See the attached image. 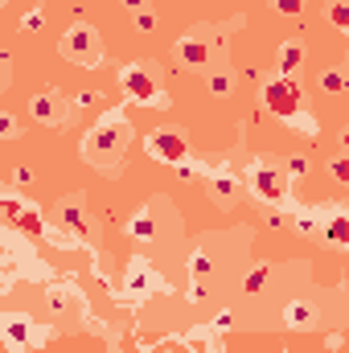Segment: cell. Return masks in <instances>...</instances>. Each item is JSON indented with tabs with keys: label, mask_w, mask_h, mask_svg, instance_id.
I'll use <instances>...</instances> for the list:
<instances>
[{
	"label": "cell",
	"mask_w": 349,
	"mask_h": 353,
	"mask_svg": "<svg viewBox=\"0 0 349 353\" xmlns=\"http://www.w3.org/2000/svg\"><path fill=\"white\" fill-rule=\"evenodd\" d=\"M321 90H333V94H349V66L346 70H321Z\"/></svg>",
	"instance_id": "obj_23"
},
{
	"label": "cell",
	"mask_w": 349,
	"mask_h": 353,
	"mask_svg": "<svg viewBox=\"0 0 349 353\" xmlns=\"http://www.w3.org/2000/svg\"><path fill=\"white\" fill-rule=\"evenodd\" d=\"M214 271H218V267H214V255H210V243H201V247L189 255V275H193V283H197V279H210Z\"/></svg>",
	"instance_id": "obj_22"
},
{
	"label": "cell",
	"mask_w": 349,
	"mask_h": 353,
	"mask_svg": "<svg viewBox=\"0 0 349 353\" xmlns=\"http://www.w3.org/2000/svg\"><path fill=\"white\" fill-rule=\"evenodd\" d=\"M321 243L333 247V251H349V205H325Z\"/></svg>",
	"instance_id": "obj_16"
},
{
	"label": "cell",
	"mask_w": 349,
	"mask_h": 353,
	"mask_svg": "<svg viewBox=\"0 0 349 353\" xmlns=\"http://www.w3.org/2000/svg\"><path fill=\"white\" fill-rule=\"evenodd\" d=\"M12 181H17V185H29V181H33V173L21 165V169H12Z\"/></svg>",
	"instance_id": "obj_33"
},
{
	"label": "cell",
	"mask_w": 349,
	"mask_h": 353,
	"mask_svg": "<svg viewBox=\"0 0 349 353\" xmlns=\"http://www.w3.org/2000/svg\"><path fill=\"white\" fill-rule=\"evenodd\" d=\"M341 148H346V157H349V128L341 132Z\"/></svg>",
	"instance_id": "obj_35"
},
{
	"label": "cell",
	"mask_w": 349,
	"mask_h": 353,
	"mask_svg": "<svg viewBox=\"0 0 349 353\" xmlns=\"http://www.w3.org/2000/svg\"><path fill=\"white\" fill-rule=\"evenodd\" d=\"M8 87H12V58L4 54L0 58V90H8Z\"/></svg>",
	"instance_id": "obj_30"
},
{
	"label": "cell",
	"mask_w": 349,
	"mask_h": 353,
	"mask_svg": "<svg viewBox=\"0 0 349 353\" xmlns=\"http://www.w3.org/2000/svg\"><path fill=\"white\" fill-rule=\"evenodd\" d=\"M0 214H4V222L12 226V230H21V234H29V239H50V226L41 222V210L33 205V201H21L17 193H0Z\"/></svg>",
	"instance_id": "obj_12"
},
{
	"label": "cell",
	"mask_w": 349,
	"mask_h": 353,
	"mask_svg": "<svg viewBox=\"0 0 349 353\" xmlns=\"http://www.w3.org/2000/svg\"><path fill=\"white\" fill-rule=\"evenodd\" d=\"M17 136H21V123L8 111H0V140H17Z\"/></svg>",
	"instance_id": "obj_26"
},
{
	"label": "cell",
	"mask_w": 349,
	"mask_h": 353,
	"mask_svg": "<svg viewBox=\"0 0 349 353\" xmlns=\"http://www.w3.org/2000/svg\"><path fill=\"white\" fill-rule=\"evenodd\" d=\"M263 288V267L259 271H251V275H247V292H259Z\"/></svg>",
	"instance_id": "obj_32"
},
{
	"label": "cell",
	"mask_w": 349,
	"mask_h": 353,
	"mask_svg": "<svg viewBox=\"0 0 349 353\" xmlns=\"http://www.w3.org/2000/svg\"><path fill=\"white\" fill-rule=\"evenodd\" d=\"M132 21H136V29H140V33H152V29H157V12H152V8L132 12Z\"/></svg>",
	"instance_id": "obj_27"
},
{
	"label": "cell",
	"mask_w": 349,
	"mask_h": 353,
	"mask_svg": "<svg viewBox=\"0 0 349 353\" xmlns=\"http://www.w3.org/2000/svg\"><path fill=\"white\" fill-rule=\"evenodd\" d=\"M325 17H329V25H337L341 33H349V0H329Z\"/></svg>",
	"instance_id": "obj_24"
},
{
	"label": "cell",
	"mask_w": 349,
	"mask_h": 353,
	"mask_svg": "<svg viewBox=\"0 0 349 353\" xmlns=\"http://www.w3.org/2000/svg\"><path fill=\"white\" fill-rule=\"evenodd\" d=\"M0 333H4V341H8V353L41 350V345L54 337V329H50V325H37L29 312H17V308H8V312L0 316Z\"/></svg>",
	"instance_id": "obj_7"
},
{
	"label": "cell",
	"mask_w": 349,
	"mask_h": 353,
	"mask_svg": "<svg viewBox=\"0 0 349 353\" xmlns=\"http://www.w3.org/2000/svg\"><path fill=\"white\" fill-rule=\"evenodd\" d=\"M0 267H4V283H0L4 292H8L21 275H25V279H50V275H54V271L41 263L33 251H25V243H17V239L4 243V251H0Z\"/></svg>",
	"instance_id": "obj_10"
},
{
	"label": "cell",
	"mask_w": 349,
	"mask_h": 353,
	"mask_svg": "<svg viewBox=\"0 0 349 353\" xmlns=\"http://www.w3.org/2000/svg\"><path fill=\"white\" fill-rule=\"evenodd\" d=\"M267 8L279 12V17H300L304 12V0H267Z\"/></svg>",
	"instance_id": "obj_25"
},
{
	"label": "cell",
	"mask_w": 349,
	"mask_h": 353,
	"mask_svg": "<svg viewBox=\"0 0 349 353\" xmlns=\"http://www.w3.org/2000/svg\"><path fill=\"white\" fill-rule=\"evenodd\" d=\"M165 222H177L169 197H152L144 210H136V218L123 222L128 239H140V243H161L165 239Z\"/></svg>",
	"instance_id": "obj_9"
},
{
	"label": "cell",
	"mask_w": 349,
	"mask_h": 353,
	"mask_svg": "<svg viewBox=\"0 0 349 353\" xmlns=\"http://www.w3.org/2000/svg\"><path fill=\"white\" fill-rule=\"evenodd\" d=\"M247 193L259 201V205H271V210H296L292 205V169H288V161H279V157H251V165H247Z\"/></svg>",
	"instance_id": "obj_4"
},
{
	"label": "cell",
	"mask_w": 349,
	"mask_h": 353,
	"mask_svg": "<svg viewBox=\"0 0 349 353\" xmlns=\"http://www.w3.org/2000/svg\"><path fill=\"white\" fill-rule=\"evenodd\" d=\"M144 152L161 165H173V169H185L189 165V140L181 128H152L144 136Z\"/></svg>",
	"instance_id": "obj_11"
},
{
	"label": "cell",
	"mask_w": 349,
	"mask_h": 353,
	"mask_svg": "<svg viewBox=\"0 0 349 353\" xmlns=\"http://www.w3.org/2000/svg\"><path fill=\"white\" fill-rule=\"evenodd\" d=\"M46 304H50L58 316H66V312H83V308H87V300L79 296V288H74V283H66V279L46 283Z\"/></svg>",
	"instance_id": "obj_17"
},
{
	"label": "cell",
	"mask_w": 349,
	"mask_h": 353,
	"mask_svg": "<svg viewBox=\"0 0 349 353\" xmlns=\"http://www.w3.org/2000/svg\"><path fill=\"white\" fill-rule=\"evenodd\" d=\"M304 41L300 37H288L283 46H279V54H275V74H283V79H300V70H304Z\"/></svg>",
	"instance_id": "obj_18"
},
{
	"label": "cell",
	"mask_w": 349,
	"mask_h": 353,
	"mask_svg": "<svg viewBox=\"0 0 349 353\" xmlns=\"http://www.w3.org/2000/svg\"><path fill=\"white\" fill-rule=\"evenodd\" d=\"M58 54L66 58V62H74V66H83V70H94L99 62H103V33L90 25V21H74V25H66V33L58 37Z\"/></svg>",
	"instance_id": "obj_6"
},
{
	"label": "cell",
	"mask_w": 349,
	"mask_h": 353,
	"mask_svg": "<svg viewBox=\"0 0 349 353\" xmlns=\"http://www.w3.org/2000/svg\"><path fill=\"white\" fill-rule=\"evenodd\" d=\"M128 148H132V119H128V107H111L99 115V123L83 136V161L90 169L107 176H119L123 161H128Z\"/></svg>",
	"instance_id": "obj_1"
},
{
	"label": "cell",
	"mask_w": 349,
	"mask_h": 353,
	"mask_svg": "<svg viewBox=\"0 0 349 353\" xmlns=\"http://www.w3.org/2000/svg\"><path fill=\"white\" fill-rule=\"evenodd\" d=\"M87 197L83 193H70V197H62L58 205H54V218H58V230H66L79 247H87L90 243V222H87Z\"/></svg>",
	"instance_id": "obj_13"
},
{
	"label": "cell",
	"mask_w": 349,
	"mask_h": 353,
	"mask_svg": "<svg viewBox=\"0 0 349 353\" xmlns=\"http://www.w3.org/2000/svg\"><path fill=\"white\" fill-rule=\"evenodd\" d=\"M123 8H128V12H144V8H148V0H123Z\"/></svg>",
	"instance_id": "obj_34"
},
{
	"label": "cell",
	"mask_w": 349,
	"mask_h": 353,
	"mask_svg": "<svg viewBox=\"0 0 349 353\" xmlns=\"http://www.w3.org/2000/svg\"><path fill=\"white\" fill-rule=\"evenodd\" d=\"M292 218H296L300 234H321L325 230V205H296Z\"/></svg>",
	"instance_id": "obj_21"
},
{
	"label": "cell",
	"mask_w": 349,
	"mask_h": 353,
	"mask_svg": "<svg viewBox=\"0 0 349 353\" xmlns=\"http://www.w3.org/2000/svg\"><path fill=\"white\" fill-rule=\"evenodd\" d=\"M346 66H349V62H346Z\"/></svg>",
	"instance_id": "obj_36"
},
{
	"label": "cell",
	"mask_w": 349,
	"mask_h": 353,
	"mask_svg": "<svg viewBox=\"0 0 349 353\" xmlns=\"http://www.w3.org/2000/svg\"><path fill=\"white\" fill-rule=\"evenodd\" d=\"M206 87H210V94L214 99H226V94H235V87H239V74H235V66L222 58V62H214L210 70H206Z\"/></svg>",
	"instance_id": "obj_19"
},
{
	"label": "cell",
	"mask_w": 349,
	"mask_h": 353,
	"mask_svg": "<svg viewBox=\"0 0 349 353\" xmlns=\"http://www.w3.org/2000/svg\"><path fill=\"white\" fill-rule=\"evenodd\" d=\"M41 25H46V17H41V4H33V12H25V17H21V29L29 33V29H41Z\"/></svg>",
	"instance_id": "obj_28"
},
{
	"label": "cell",
	"mask_w": 349,
	"mask_h": 353,
	"mask_svg": "<svg viewBox=\"0 0 349 353\" xmlns=\"http://www.w3.org/2000/svg\"><path fill=\"white\" fill-rule=\"evenodd\" d=\"M206 189H210V197H214L218 205H235V201L243 197L247 181L235 176L230 169H206Z\"/></svg>",
	"instance_id": "obj_15"
},
{
	"label": "cell",
	"mask_w": 349,
	"mask_h": 353,
	"mask_svg": "<svg viewBox=\"0 0 349 353\" xmlns=\"http://www.w3.org/2000/svg\"><path fill=\"white\" fill-rule=\"evenodd\" d=\"M283 321H288V329H312V325H321V308L312 300H292Z\"/></svg>",
	"instance_id": "obj_20"
},
{
	"label": "cell",
	"mask_w": 349,
	"mask_h": 353,
	"mask_svg": "<svg viewBox=\"0 0 349 353\" xmlns=\"http://www.w3.org/2000/svg\"><path fill=\"white\" fill-rule=\"evenodd\" d=\"M119 90H123V99L132 107H152V111H169L173 107L157 62H128V66H119Z\"/></svg>",
	"instance_id": "obj_5"
},
{
	"label": "cell",
	"mask_w": 349,
	"mask_h": 353,
	"mask_svg": "<svg viewBox=\"0 0 349 353\" xmlns=\"http://www.w3.org/2000/svg\"><path fill=\"white\" fill-rule=\"evenodd\" d=\"M259 99L279 123H288V128H296V132H304V136H317V132H321V123L312 119V107H308V94L300 87V79L271 74V79L259 83Z\"/></svg>",
	"instance_id": "obj_2"
},
{
	"label": "cell",
	"mask_w": 349,
	"mask_h": 353,
	"mask_svg": "<svg viewBox=\"0 0 349 353\" xmlns=\"http://www.w3.org/2000/svg\"><path fill=\"white\" fill-rule=\"evenodd\" d=\"M29 115L41 128H70L74 115H79V103L70 94H62L58 87H46L37 94H29Z\"/></svg>",
	"instance_id": "obj_8"
},
{
	"label": "cell",
	"mask_w": 349,
	"mask_h": 353,
	"mask_svg": "<svg viewBox=\"0 0 349 353\" xmlns=\"http://www.w3.org/2000/svg\"><path fill=\"white\" fill-rule=\"evenodd\" d=\"M329 173L337 176V181H346V185H349V157H337V161H329Z\"/></svg>",
	"instance_id": "obj_29"
},
{
	"label": "cell",
	"mask_w": 349,
	"mask_h": 353,
	"mask_svg": "<svg viewBox=\"0 0 349 353\" xmlns=\"http://www.w3.org/2000/svg\"><path fill=\"white\" fill-rule=\"evenodd\" d=\"M239 25H243V17H230V21H201V25L185 29L173 46L177 62L189 66V70H210L214 62H222V37H226L230 29H239Z\"/></svg>",
	"instance_id": "obj_3"
},
{
	"label": "cell",
	"mask_w": 349,
	"mask_h": 353,
	"mask_svg": "<svg viewBox=\"0 0 349 353\" xmlns=\"http://www.w3.org/2000/svg\"><path fill=\"white\" fill-rule=\"evenodd\" d=\"M288 169H292V176L300 181V176L308 173V161H304V157H296V161H288Z\"/></svg>",
	"instance_id": "obj_31"
},
{
	"label": "cell",
	"mask_w": 349,
	"mask_h": 353,
	"mask_svg": "<svg viewBox=\"0 0 349 353\" xmlns=\"http://www.w3.org/2000/svg\"><path fill=\"white\" fill-rule=\"evenodd\" d=\"M148 292H169V283L157 275V267L148 259H132L128 263V296L132 300H144Z\"/></svg>",
	"instance_id": "obj_14"
}]
</instances>
